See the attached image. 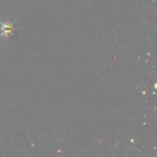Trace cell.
Wrapping results in <instances>:
<instances>
[{"label":"cell","instance_id":"cell-1","mask_svg":"<svg viewBox=\"0 0 157 157\" xmlns=\"http://www.w3.org/2000/svg\"><path fill=\"white\" fill-rule=\"evenodd\" d=\"M16 20H14L13 22L10 21H6V22H3L2 20H0V24H1V34H0V39L5 37L6 39H8L9 36H14V24H15Z\"/></svg>","mask_w":157,"mask_h":157}]
</instances>
